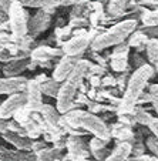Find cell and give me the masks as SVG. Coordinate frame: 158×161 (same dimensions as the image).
Masks as SVG:
<instances>
[{
  "instance_id": "cell-26",
  "label": "cell",
  "mask_w": 158,
  "mask_h": 161,
  "mask_svg": "<svg viewBox=\"0 0 158 161\" xmlns=\"http://www.w3.org/2000/svg\"><path fill=\"white\" fill-rule=\"evenodd\" d=\"M145 144L147 147H148V150L152 153V154L155 155V157L158 158V138L152 134V136L147 137V140H145Z\"/></svg>"
},
{
  "instance_id": "cell-15",
  "label": "cell",
  "mask_w": 158,
  "mask_h": 161,
  "mask_svg": "<svg viewBox=\"0 0 158 161\" xmlns=\"http://www.w3.org/2000/svg\"><path fill=\"white\" fill-rule=\"evenodd\" d=\"M23 6L39 7V9H53L57 6H67L73 0H19Z\"/></svg>"
},
{
  "instance_id": "cell-13",
  "label": "cell",
  "mask_w": 158,
  "mask_h": 161,
  "mask_svg": "<svg viewBox=\"0 0 158 161\" xmlns=\"http://www.w3.org/2000/svg\"><path fill=\"white\" fill-rule=\"evenodd\" d=\"M49 23H50V14L46 13L44 9H43V12H37L33 16V19L30 20V23H29V31L36 36V34L41 33L43 30H46Z\"/></svg>"
},
{
  "instance_id": "cell-23",
  "label": "cell",
  "mask_w": 158,
  "mask_h": 161,
  "mask_svg": "<svg viewBox=\"0 0 158 161\" xmlns=\"http://www.w3.org/2000/svg\"><path fill=\"white\" fill-rule=\"evenodd\" d=\"M58 154H60L58 150L46 147V148H43L41 151L37 153V161H53L58 158Z\"/></svg>"
},
{
  "instance_id": "cell-6",
  "label": "cell",
  "mask_w": 158,
  "mask_h": 161,
  "mask_svg": "<svg viewBox=\"0 0 158 161\" xmlns=\"http://www.w3.org/2000/svg\"><path fill=\"white\" fill-rule=\"evenodd\" d=\"M27 106V94L26 91L21 93H16V94H10L4 101L0 104V119H12L14 114L21 110L23 107Z\"/></svg>"
},
{
  "instance_id": "cell-16",
  "label": "cell",
  "mask_w": 158,
  "mask_h": 161,
  "mask_svg": "<svg viewBox=\"0 0 158 161\" xmlns=\"http://www.w3.org/2000/svg\"><path fill=\"white\" fill-rule=\"evenodd\" d=\"M107 143H108L107 140L98 138V137H94V138H91V141H90V151H91L93 157H94L97 161L106 160V158L110 155V153H111L107 150V147H106Z\"/></svg>"
},
{
  "instance_id": "cell-28",
  "label": "cell",
  "mask_w": 158,
  "mask_h": 161,
  "mask_svg": "<svg viewBox=\"0 0 158 161\" xmlns=\"http://www.w3.org/2000/svg\"><path fill=\"white\" fill-rule=\"evenodd\" d=\"M147 127L150 128L151 134H154V136L158 138V119H157V117H152V119L150 120V123H148V125H147Z\"/></svg>"
},
{
  "instance_id": "cell-30",
  "label": "cell",
  "mask_w": 158,
  "mask_h": 161,
  "mask_svg": "<svg viewBox=\"0 0 158 161\" xmlns=\"http://www.w3.org/2000/svg\"><path fill=\"white\" fill-rule=\"evenodd\" d=\"M9 120L7 119H0V134H3L4 131L9 130Z\"/></svg>"
},
{
  "instance_id": "cell-7",
  "label": "cell",
  "mask_w": 158,
  "mask_h": 161,
  "mask_svg": "<svg viewBox=\"0 0 158 161\" xmlns=\"http://www.w3.org/2000/svg\"><path fill=\"white\" fill-rule=\"evenodd\" d=\"M26 94H27V108L31 113H40L43 107V90L41 83L37 79L29 80L27 88H26Z\"/></svg>"
},
{
  "instance_id": "cell-25",
  "label": "cell",
  "mask_w": 158,
  "mask_h": 161,
  "mask_svg": "<svg viewBox=\"0 0 158 161\" xmlns=\"http://www.w3.org/2000/svg\"><path fill=\"white\" fill-rule=\"evenodd\" d=\"M151 119L152 117L150 116L145 110H143V108L135 110V121L137 123H140V124H143V125H148V123H150Z\"/></svg>"
},
{
  "instance_id": "cell-22",
  "label": "cell",
  "mask_w": 158,
  "mask_h": 161,
  "mask_svg": "<svg viewBox=\"0 0 158 161\" xmlns=\"http://www.w3.org/2000/svg\"><path fill=\"white\" fill-rule=\"evenodd\" d=\"M63 52L60 50H53V49H47V47H41V49H37L33 52L31 57L36 58V60H44V58H52L54 56H61Z\"/></svg>"
},
{
  "instance_id": "cell-9",
  "label": "cell",
  "mask_w": 158,
  "mask_h": 161,
  "mask_svg": "<svg viewBox=\"0 0 158 161\" xmlns=\"http://www.w3.org/2000/svg\"><path fill=\"white\" fill-rule=\"evenodd\" d=\"M80 60H81V58H80L79 56L64 54L63 57H61V60L58 61V64L56 66L54 71H53V79L57 80V81H63V80H66L67 76L74 70L76 64L79 63Z\"/></svg>"
},
{
  "instance_id": "cell-2",
  "label": "cell",
  "mask_w": 158,
  "mask_h": 161,
  "mask_svg": "<svg viewBox=\"0 0 158 161\" xmlns=\"http://www.w3.org/2000/svg\"><path fill=\"white\" fill-rule=\"evenodd\" d=\"M152 74H154V69L151 66H148V64L140 66L133 73V76L128 80L123 100L120 103V110L123 113H130L135 107V104L138 103L140 97L143 96L144 88H145L148 80L152 77Z\"/></svg>"
},
{
  "instance_id": "cell-3",
  "label": "cell",
  "mask_w": 158,
  "mask_h": 161,
  "mask_svg": "<svg viewBox=\"0 0 158 161\" xmlns=\"http://www.w3.org/2000/svg\"><path fill=\"white\" fill-rule=\"evenodd\" d=\"M135 27H137V21L133 20V19L120 21L112 27H110L108 30H106L104 33L98 34L94 39V42L91 43V49L98 52V50H104L112 47V46L121 44L130 34L134 33Z\"/></svg>"
},
{
  "instance_id": "cell-27",
  "label": "cell",
  "mask_w": 158,
  "mask_h": 161,
  "mask_svg": "<svg viewBox=\"0 0 158 161\" xmlns=\"http://www.w3.org/2000/svg\"><path fill=\"white\" fill-rule=\"evenodd\" d=\"M150 96H151V104L158 116V84L150 86Z\"/></svg>"
},
{
  "instance_id": "cell-8",
  "label": "cell",
  "mask_w": 158,
  "mask_h": 161,
  "mask_svg": "<svg viewBox=\"0 0 158 161\" xmlns=\"http://www.w3.org/2000/svg\"><path fill=\"white\" fill-rule=\"evenodd\" d=\"M29 79L23 76H6L0 77V96L2 94H16L26 91Z\"/></svg>"
},
{
  "instance_id": "cell-12",
  "label": "cell",
  "mask_w": 158,
  "mask_h": 161,
  "mask_svg": "<svg viewBox=\"0 0 158 161\" xmlns=\"http://www.w3.org/2000/svg\"><path fill=\"white\" fill-rule=\"evenodd\" d=\"M0 161H37V154L34 151L26 150H0Z\"/></svg>"
},
{
  "instance_id": "cell-34",
  "label": "cell",
  "mask_w": 158,
  "mask_h": 161,
  "mask_svg": "<svg viewBox=\"0 0 158 161\" xmlns=\"http://www.w3.org/2000/svg\"><path fill=\"white\" fill-rule=\"evenodd\" d=\"M0 104H2V101H0Z\"/></svg>"
},
{
  "instance_id": "cell-31",
  "label": "cell",
  "mask_w": 158,
  "mask_h": 161,
  "mask_svg": "<svg viewBox=\"0 0 158 161\" xmlns=\"http://www.w3.org/2000/svg\"><path fill=\"white\" fill-rule=\"evenodd\" d=\"M127 161H148V155H135V157H128Z\"/></svg>"
},
{
  "instance_id": "cell-11",
  "label": "cell",
  "mask_w": 158,
  "mask_h": 161,
  "mask_svg": "<svg viewBox=\"0 0 158 161\" xmlns=\"http://www.w3.org/2000/svg\"><path fill=\"white\" fill-rule=\"evenodd\" d=\"M90 44V39L85 34H79L64 43L63 53L67 56H80Z\"/></svg>"
},
{
  "instance_id": "cell-21",
  "label": "cell",
  "mask_w": 158,
  "mask_h": 161,
  "mask_svg": "<svg viewBox=\"0 0 158 161\" xmlns=\"http://www.w3.org/2000/svg\"><path fill=\"white\" fill-rule=\"evenodd\" d=\"M147 49V56H148V60L152 64L157 66L158 64V40L157 39H150L145 44Z\"/></svg>"
},
{
  "instance_id": "cell-20",
  "label": "cell",
  "mask_w": 158,
  "mask_h": 161,
  "mask_svg": "<svg viewBox=\"0 0 158 161\" xmlns=\"http://www.w3.org/2000/svg\"><path fill=\"white\" fill-rule=\"evenodd\" d=\"M127 0H110L108 3V14L111 17H118L124 13Z\"/></svg>"
},
{
  "instance_id": "cell-18",
  "label": "cell",
  "mask_w": 158,
  "mask_h": 161,
  "mask_svg": "<svg viewBox=\"0 0 158 161\" xmlns=\"http://www.w3.org/2000/svg\"><path fill=\"white\" fill-rule=\"evenodd\" d=\"M29 60L27 58H16V60H12L3 67V73L6 76H20V73L25 69H27L29 66Z\"/></svg>"
},
{
  "instance_id": "cell-24",
  "label": "cell",
  "mask_w": 158,
  "mask_h": 161,
  "mask_svg": "<svg viewBox=\"0 0 158 161\" xmlns=\"http://www.w3.org/2000/svg\"><path fill=\"white\" fill-rule=\"evenodd\" d=\"M143 23L144 26H158V9L144 13Z\"/></svg>"
},
{
  "instance_id": "cell-14",
  "label": "cell",
  "mask_w": 158,
  "mask_h": 161,
  "mask_svg": "<svg viewBox=\"0 0 158 161\" xmlns=\"http://www.w3.org/2000/svg\"><path fill=\"white\" fill-rule=\"evenodd\" d=\"M131 150H133V146L128 141H121L114 147L110 155L103 161H127V158L131 154Z\"/></svg>"
},
{
  "instance_id": "cell-29",
  "label": "cell",
  "mask_w": 158,
  "mask_h": 161,
  "mask_svg": "<svg viewBox=\"0 0 158 161\" xmlns=\"http://www.w3.org/2000/svg\"><path fill=\"white\" fill-rule=\"evenodd\" d=\"M12 3L13 0H0V7L3 9V12L9 16V12H10V7H12Z\"/></svg>"
},
{
  "instance_id": "cell-33",
  "label": "cell",
  "mask_w": 158,
  "mask_h": 161,
  "mask_svg": "<svg viewBox=\"0 0 158 161\" xmlns=\"http://www.w3.org/2000/svg\"><path fill=\"white\" fill-rule=\"evenodd\" d=\"M53 161H61V160H58V158H56V160H53Z\"/></svg>"
},
{
  "instance_id": "cell-19",
  "label": "cell",
  "mask_w": 158,
  "mask_h": 161,
  "mask_svg": "<svg viewBox=\"0 0 158 161\" xmlns=\"http://www.w3.org/2000/svg\"><path fill=\"white\" fill-rule=\"evenodd\" d=\"M61 87V81H57V80L52 79V80H44V83L41 84V90L43 94H47L50 97H57L58 91H60Z\"/></svg>"
},
{
  "instance_id": "cell-1",
  "label": "cell",
  "mask_w": 158,
  "mask_h": 161,
  "mask_svg": "<svg viewBox=\"0 0 158 161\" xmlns=\"http://www.w3.org/2000/svg\"><path fill=\"white\" fill-rule=\"evenodd\" d=\"M88 69H90V63L87 60H83L81 58L76 64L74 70L67 76V79L61 81L60 91H58L57 97H56V100H57L56 107L58 108L60 113H63V114L64 113H68V110L71 108V106L74 103V98H76V94H77V90L81 86V81L85 77V74H87Z\"/></svg>"
},
{
  "instance_id": "cell-4",
  "label": "cell",
  "mask_w": 158,
  "mask_h": 161,
  "mask_svg": "<svg viewBox=\"0 0 158 161\" xmlns=\"http://www.w3.org/2000/svg\"><path fill=\"white\" fill-rule=\"evenodd\" d=\"M66 119L68 121H71V124L76 127H81L83 130L91 133L94 137L103 138V140L108 141L111 138V133H110L107 124L100 119V117L94 116L88 111H74L67 114L66 113Z\"/></svg>"
},
{
  "instance_id": "cell-32",
  "label": "cell",
  "mask_w": 158,
  "mask_h": 161,
  "mask_svg": "<svg viewBox=\"0 0 158 161\" xmlns=\"http://www.w3.org/2000/svg\"><path fill=\"white\" fill-rule=\"evenodd\" d=\"M6 21H9V16L3 12V9L0 7V25H4Z\"/></svg>"
},
{
  "instance_id": "cell-17",
  "label": "cell",
  "mask_w": 158,
  "mask_h": 161,
  "mask_svg": "<svg viewBox=\"0 0 158 161\" xmlns=\"http://www.w3.org/2000/svg\"><path fill=\"white\" fill-rule=\"evenodd\" d=\"M40 113H41L43 119L46 120V123L50 125V127L53 128H58V125H60V114L61 113L58 111L57 107H53V106H49V104H43L41 110H40Z\"/></svg>"
},
{
  "instance_id": "cell-5",
  "label": "cell",
  "mask_w": 158,
  "mask_h": 161,
  "mask_svg": "<svg viewBox=\"0 0 158 161\" xmlns=\"http://www.w3.org/2000/svg\"><path fill=\"white\" fill-rule=\"evenodd\" d=\"M9 29L14 39H23L29 31L27 14L25 12V6L19 2L13 0L9 12Z\"/></svg>"
},
{
  "instance_id": "cell-10",
  "label": "cell",
  "mask_w": 158,
  "mask_h": 161,
  "mask_svg": "<svg viewBox=\"0 0 158 161\" xmlns=\"http://www.w3.org/2000/svg\"><path fill=\"white\" fill-rule=\"evenodd\" d=\"M2 137L4 138V141L10 143L12 146H14L17 150H26V151H33V141L29 136L26 134H20L16 131L7 130L2 134Z\"/></svg>"
}]
</instances>
